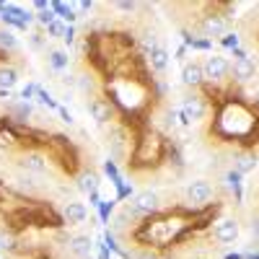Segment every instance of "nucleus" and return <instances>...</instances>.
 I'll use <instances>...</instances> for the list:
<instances>
[{"label": "nucleus", "mask_w": 259, "mask_h": 259, "mask_svg": "<svg viewBox=\"0 0 259 259\" xmlns=\"http://www.w3.org/2000/svg\"><path fill=\"white\" fill-rule=\"evenodd\" d=\"M36 21H39V24H45V26H50L52 21H55V11H52V8L39 11V13H36Z\"/></svg>", "instance_id": "4be33fe9"}, {"label": "nucleus", "mask_w": 259, "mask_h": 259, "mask_svg": "<svg viewBox=\"0 0 259 259\" xmlns=\"http://www.w3.org/2000/svg\"><path fill=\"white\" fill-rule=\"evenodd\" d=\"M0 99H11V91H3V89H0Z\"/></svg>", "instance_id": "c9c22d12"}, {"label": "nucleus", "mask_w": 259, "mask_h": 259, "mask_svg": "<svg viewBox=\"0 0 259 259\" xmlns=\"http://www.w3.org/2000/svg\"><path fill=\"white\" fill-rule=\"evenodd\" d=\"M251 233H254V239L259 241V215H254V218H251Z\"/></svg>", "instance_id": "c756f323"}, {"label": "nucleus", "mask_w": 259, "mask_h": 259, "mask_svg": "<svg viewBox=\"0 0 259 259\" xmlns=\"http://www.w3.org/2000/svg\"><path fill=\"white\" fill-rule=\"evenodd\" d=\"M65 29H68V26H62V24H60V21H52V24L47 26V34H52V36H60V39H62V34H65Z\"/></svg>", "instance_id": "b1692460"}, {"label": "nucleus", "mask_w": 259, "mask_h": 259, "mask_svg": "<svg viewBox=\"0 0 259 259\" xmlns=\"http://www.w3.org/2000/svg\"><path fill=\"white\" fill-rule=\"evenodd\" d=\"M62 21H68V24H75V18H78V13H75V8H73V3H68V6H65V3H52L50 6Z\"/></svg>", "instance_id": "f3484780"}, {"label": "nucleus", "mask_w": 259, "mask_h": 259, "mask_svg": "<svg viewBox=\"0 0 259 259\" xmlns=\"http://www.w3.org/2000/svg\"><path fill=\"white\" fill-rule=\"evenodd\" d=\"M62 212H65V221H68L70 226L83 223V221H85V215H89V210H85V205H83V202H68Z\"/></svg>", "instance_id": "9b49d317"}, {"label": "nucleus", "mask_w": 259, "mask_h": 259, "mask_svg": "<svg viewBox=\"0 0 259 259\" xmlns=\"http://www.w3.org/2000/svg\"><path fill=\"white\" fill-rule=\"evenodd\" d=\"M18 166L29 171V174H47V158L45 156H39V153H26V156H21Z\"/></svg>", "instance_id": "1a4fd4ad"}, {"label": "nucleus", "mask_w": 259, "mask_h": 259, "mask_svg": "<svg viewBox=\"0 0 259 259\" xmlns=\"http://www.w3.org/2000/svg\"><path fill=\"white\" fill-rule=\"evenodd\" d=\"M212 236H215V241H221V244H233L236 236H239V223H236L233 218H226V221H221L218 226H215Z\"/></svg>", "instance_id": "423d86ee"}, {"label": "nucleus", "mask_w": 259, "mask_h": 259, "mask_svg": "<svg viewBox=\"0 0 259 259\" xmlns=\"http://www.w3.org/2000/svg\"><path fill=\"white\" fill-rule=\"evenodd\" d=\"M241 179V174H239V171H228V174H226V182H228V187H233V189H239V182Z\"/></svg>", "instance_id": "393cba45"}, {"label": "nucleus", "mask_w": 259, "mask_h": 259, "mask_svg": "<svg viewBox=\"0 0 259 259\" xmlns=\"http://www.w3.org/2000/svg\"><path fill=\"white\" fill-rule=\"evenodd\" d=\"M228 29V21L223 18V16H215V13H210V16H202V21H200V31L205 34V36H221L223 31Z\"/></svg>", "instance_id": "20e7f679"}, {"label": "nucleus", "mask_w": 259, "mask_h": 259, "mask_svg": "<svg viewBox=\"0 0 259 259\" xmlns=\"http://www.w3.org/2000/svg\"><path fill=\"white\" fill-rule=\"evenodd\" d=\"M182 114L192 122V119H202L205 117V101L200 99V96H189V99H184V104H182Z\"/></svg>", "instance_id": "9d476101"}, {"label": "nucleus", "mask_w": 259, "mask_h": 259, "mask_svg": "<svg viewBox=\"0 0 259 259\" xmlns=\"http://www.w3.org/2000/svg\"><path fill=\"white\" fill-rule=\"evenodd\" d=\"M228 70H231V65H228V60L221 57V55H210V57L205 60V65H202V73H205V78H210V80H223V78L228 75Z\"/></svg>", "instance_id": "7ed1b4c3"}, {"label": "nucleus", "mask_w": 259, "mask_h": 259, "mask_svg": "<svg viewBox=\"0 0 259 259\" xmlns=\"http://www.w3.org/2000/svg\"><path fill=\"white\" fill-rule=\"evenodd\" d=\"M73 8H75V13H85V11L94 8V3H89V0H80V3H73Z\"/></svg>", "instance_id": "bb28decb"}, {"label": "nucleus", "mask_w": 259, "mask_h": 259, "mask_svg": "<svg viewBox=\"0 0 259 259\" xmlns=\"http://www.w3.org/2000/svg\"><path fill=\"white\" fill-rule=\"evenodd\" d=\"M31 47H34V50L41 47V34H31Z\"/></svg>", "instance_id": "2f4dec72"}, {"label": "nucleus", "mask_w": 259, "mask_h": 259, "mask_svg": "<svg viewBox=\"0 0 259 259\" xmlns=\"http://www.w3.org/2000/svg\"><path fill=\"white\" fill-rule=\"evenodd\" d=\"M150 68H153V70H166V65H168V52L163 50V47H153V50H150Z\"/></svg>", "instance_id": "2eb2a0df"}, {"label": "nucleus", "mask_w": 259, "mask_h": 259, "mask_svg": "<svg viewBox=\"0 0 259 259\" xmlns=\"http://www.w3.org/2000/svg\"><path fill=\"white\" fill-rule=\"evenodd\" d=\"M233 78L236 80H241V83H246V80H251L254 78V73H256V68H254V60L251 57H246L244 52H239V57H236V62H233Z\"/></svg>", "instance_id": "39448f33"}, {"label": "nucleus", "mask_w": 259, "mask_h": 259, "mask_svg": "<svg viewBox=\"0 0 259 259\" xmlns=\"http://www.w3.org/2000/svg\"><path fill=\"white\" fill-rule=\"evenodd\" d=\"M91 236H75V239L70 241V251L75 256H89L91 254Z\"/></svg>", "instance_id": "4468645a"}, {"label": "nucleus", "mask_w": 259, "mask_h": 259, "mask_svg": "<svg viewBox=\"0 0 259 259\" xmlns=\"http://www.w3.org/2000/svg\"><path fill=\"white\" fill-rule=\"evenodd\" d=\"M138 259H158V256H156V254H148V251H145V254H140Z\"/></svg>", "instance_id": "f704fd0d"}, {"label": "nucleus", "mask_w": 259, "mask_h": 259, "mask_svg": "<svg viewBox=\"0 0 259 259\" xmlns=\"http://www.w3.org/2000/svg\"><path fill=\"white\" fill-rule=\"evenodd\" d=\"M50 65L55 70H65L68 68V55H65L62 50H50Z\"/></svg>", "instance_id": "a211bd4d"}, {"label": "nucleus", "mask_w": 259, "mask_h": 259, "mask_svg": "<svg viewBox=\"0 0 259 259\" xmlns=\"http://www.w3.org/2000/svg\"><path fill=\"white\" fill-rule=\"evenodd\" d=\"M13 114H16L18 119H26V117H31V104H29V101H21V104H16V106H13Z\"/></svg>", "instance_id": "412c9836"}, {"label": "nucleus", "mask_w": 259, "mask_h": 259, "mask_svg": "<svg viewBox=\"0 0 259 259\" xmlns=\"http://www.w3.org/2000/svg\"><path fill=\"white\" fill-rule=\"evenodd\" d=\"M223 45H228V47H236V36H233V34H231V36H226V39H223Z\"/></svg>", "instance_id": "473e14b6"}, {"label": "nucleus", "mask_w": 259, "mask_h": 259, "mask_svg": "<svg viewBox=\"0 0 259 259\" xmlns=\"http://www.w3.org/2000/svg\"><path fill=\"white\" fill-rule=\"evenodd\" d=\"M254 166H256V158L251 153H241L239 161H236V171H239V174H246V171H251Z\"/></svg>", "instance_id": "aec40b11"}, {"label": "nucleus", "mask_w": 259, "mask_h": 259, "mask_svg": "<svg viewBox=\"0 0 259 259\" xmlns=\"http://www.w3.org/2000/svg\"><path fill=\"white\" fill-rule=\"evenodd\" d=\"M60 114H62V119H65V122H68V124L73 122V117H70V112H68V109H60Z\"/></svg>", "instance_id": "72a5a7b5"}, {"label": "nucleus", "mask_w": 259, "mask_h": 259, "mask_svg": "<svg viewBox=\"0 0 259 259\" xmlns=\"http://www.w3.org/2000/svg\"><path fill=\"white\" fill-rule=\"evenodd\" d=\"M89 112H91V117H94L99 124H106V122H112V119H114L112 104H109V101H104V99H91V101H89Z\"/></svg>", "instance_id": "0eeeda50"}, {"label": "nucleus", "mask_w": 259, "mask_h": 259, "mask_svg": "<svg viewBox=\"0 0 259 259\" xmlns=\"http://www.w3.org/2000/svg\"><path fill=\"white\" fill-rule=\"evenodd\" d=\"M62 41H65V45H73V41H75V29L73 26H68V29H65V34H62Z\"/></svg>", "instance_id": "a878e982"}, {"label": "nucleus", "mask_w": 259, "mask_h": 259, "mask_svg": "<svg viewBox=\"0 0 259 259\" xmlns=\"http://www.w3.org/2000/svg\"><path fill=\"white\" fill-rule=\"evenodd\" d=\"M36 96H39V101H41V104H47V106H55V101L50 99V94H47V91H36Z\"/></svg>", "instance_id": "c85d7f7f"}, {"label": "nucleus", "mask_w": 259, "mask_h": 259, "mask_svg": "<svg viewBox=\"0 0 259 259\" xmlns=\"http://www.w3.org/2000/svg\"><path fill=\"white\" fill-rule=\"evenodd\" d=\"M78 189H80V192L94 194V192L99 189V177L94 174V171H83V174L78 177Z\"/></svg>", "instance_id": "dca6fc26"}, {"label": "nucleus", "mask_w": 259, "mask_h": 259, "mask_svg": "<svg viewBox=\"0 0 259 259\" xmlns=\"http://www.w3.org/2000/svg\"><path fill=\"white\" fill-rule=\"evenodd\" d=\"M158 210V197H156V192H150V189H143L138 192L133 202H130L124 207L127 215H150V212H156Z\"/></svg>", "instance_id": "f257e3e1"}, {"label": "nucleus", "mask_w": 259, "mask_h": 259, "mask_svg": "<svg viewBox=\"0 0 259 259\" xmlns=\"http://www.w3.org/2000/svg\"><path fill=\"white\" fill-rule=\"evenodd\" d=\"M187 200H189L192 205H197V207L207 205V202L212 200V184L205 182V179H194V182L187 187Z\"/></svg>", "instance_id": "f03ea898"}, {"label": "nucleus", "mask_w": 259, "mask_h": 259, "mask_svg": "<svg viewBox=\"0 0 259 259\" xmlns=\"http://www.w3.org/2000/svg\"><path fill=\"white\" fill-rule=\"evenodd\" d=\"M182 80L184 85H192V89H200L205 83V73H202V65L200 62H187L184 70H182Z\"/></svg>", "instance_id": "6e6552de"}, {"label": "nucleus", "mask_w": 259, "mask_h": 259, "mask_svg": "<svg viewBox=\"0 0 259 259\" xmlns=\"http://www.w3.org/2000/svg\"><path fill=\"white\" fill-rule=\"evenodd\" d=\"M114 8H119L124 13H133V11H138V3H114Z\"/></svg>", "instance_id": "cd10ccee"}, {"label": "nucleus", "mask_w": 259, "mask_h": 259, "mask_svg": "<svg viewBox=\"0 0 259 259\" xmlns=\"http://www.w3.org/2000/svg\"><path fill=\"white\" fill-rule=\"evenodd\" d=\"M6 246H11V236L8 233H0V249H6Z\"/></svg>", "instance_id": "7c9ffc66"}, {"label": "nucleus", "mask_w": 259, "mask_h": 259, "mask_svg": "<svg viewBox=\"0 0 259 259\" xmlns=\"http://www.w3.org/2000/svg\"><path fill=\"white\" fill-rule=\"evenodd\" d=\"M75 83H78V89H80L83 94H89V91H94V80H91L89 75H80V78H78Z\"/></svg>", "instance_id": "5701e85b"}, {"label": "nucleus", "mask_w": 259, "mask_h": 259, "mask_svg": "<svg viewBox=\"0 0 259 259\" xmlns=\"http://www.w3.org/2000/svg\"><path fill=\"white\" fill-rule=\"evenodd\" d=\"M109 148H112V153L117 158H124L127 156V150H124V130L122 127H117V130H112V133H109Z\"/></svg>", "instance_id": "f8f14e48"}, {"label": "nucleus", "mask_w": 259, "mask_h": 259, "mask_svg": "<svg viewBox=\"0 0 259 259\" xmlns=\"http://www.w3.org/2000/svg\"><path fill=\"white\" fill-rule=\"evenodd\" d=\"M16 83H18V70L11 68V65H0V89L11 91Z\"/></svg>", "instance_id": "ddd939ff"}, {"label": "nucleus", "mask_w": 259, "mask_h": 259, "mask_svg": "<svg viewBox=\"0 0 259 259\" xmlns=\"http://www.w3.org/2000/svg\"><path fill=\"white\" fill-rule=\"evenodd\" d=\"M18 47V39L11 29H0V50H16Z\"/></svg>", "instance_id": "6ab92c4d"}]
</instances>
